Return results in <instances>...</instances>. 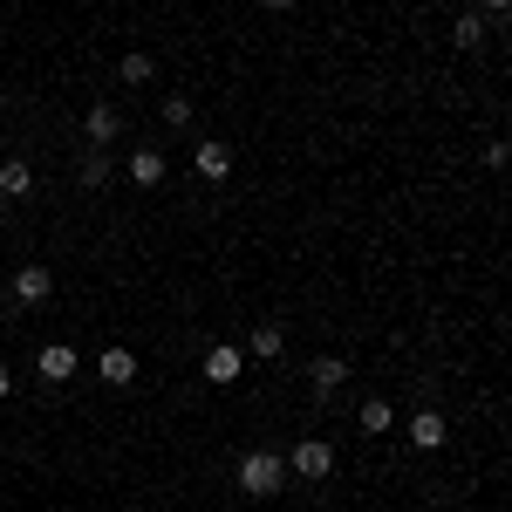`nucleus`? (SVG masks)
Segmentation results:
<instances>
[{
  "mask_svg": "<svg viewBox=\"0 0 512 512\" xmlns=\"http://www.w3.org/2000/svg\"><path fill=\"white\" fill-rule=\"evenodd\" d=\"M76 369H82V355L69 349V342H48V349L35 355V376H41V383H69Z\"/></svg>",
  "mask_w": 512,
  "mask_h": 512,
  "instance_id": "5",
  "label": "nucleus"
},
{
  "mask_svg": "<svg viewBox=\"0 0 512 512\" xmlns=\"http://www.w3.org/2000/svg\"><path fill=\"white\" fill-rule=\"evenodd\" d=\"M48 294H55V274H48V267H21V274H14V301H21V308H41V301H48Z\"/></svg>",
  "mask_w": 512,
  "mask_h": 512,
  "instance_id": "7",
  "label": "nucleus"
},
{
  "mask_svg": "<svg viewBox=\"0 0 512 512\" xmlns=\"http://www.w3.org/2000/svg\"><path fill=\"white\" fill-rule=\"evenodd\" d=\"M506 7H512V0H485V14H506Z\"/></svg>",
  "mask_w": 512,
  "mask_h": 512,
  "instance_id": "19",
  "label": "nucleus"
},
{
  "mask_svg": "<svg viewBox=\"0 0 512 512\" xmlns=\"http://www.w3.org/2000/svg\"><path fill=\"white\" fill-rule=\"evenodd\" d=\"M260 7H301V0H260Z\"/></svg>",
  "mask_w": 512,
  "mask_h": 512,
  "instance_id": "21",
  "label": "nucleus"
},
{
  "mask_svg": "<svg viewBox=\"0 0 512 512\" xmlns=\"http://www.w3.org/2000/svg\"><path fill=\"white\" fill-rule=\"evenodd\" d=\"M390 424H396V410L383 403V396H369V403H362V437H383Z\"/></svg>",
  "mask_w": 512,
  "mask_h": 512,
  "instance_id": "14",
  "label": "nucleus"
},
{
  "mask_svg": "<svg viewBox=\"0 0 512 512\" xmlns=\"http://www.w3.org/2000/svg\"><path fill=\"white\" fill-rule=\"evenodd\" d=\"M239 369H246V355H239L233 342H212V349H205V362H198V376H205V383H219V390H226V383H239Z\"/></svg>",
  "mask_w": 512,
  "mask_h": 512,
  "instance_id": "4",
  "label": "nucleus"
},
{
  "mask_svg": "<svg viewBox=\"0 0 512 512\" xmlns=\"http://www.w3.org/2000/svg\"><path fill=\"white\" fill-rule=\"evenodd\" d=\"M82 137H89V151H110L123 137V110L117 103H89V117H82Z\"/></svg>",
  "mask_w": 512,
  "mask_h": 512,
  "instance_id": "2",
  "label": "nucleus"
},
{
  "mask_svg": "<svg viewBox=\"0 0 512 512\" xmlns=\"http://www.w3.org/2000/svg\"><path fill=\"white\" fill-rule=\"evenodd\" d=\"M96 376H103L110 390H130V383H137V355L123 349V342H110V349L96 355Z\"/></svg>",
  "mask_w": 512,
  "mask_h": 512,
  "instance_id": "6",
  "label": "nucleus"
},
{
  "mask_svg": "<svg viewBox=\"0 0 512 512\" xmlns=\"http://www.w3.org/2000/svg\"><path fill=\"white\" fill-rule=\"evenodd\" d=\"M198 178H212V185L233 178V151L226 144H198Z\"/></svg>",
  "mask_w": 512,
  "mask_h": 512,
  "instance_id": "10",
  "label": "nucleus"
},
{
  "mask_svg": "<svg viewBox=\"0 0 512 512\" xmlns=\"http://www.w3.org/2000/svg\"><path fill=\"white\" fill-rule=\"evenodd\" d=\"M451 41H458V48H485V21H478V14H458Z\"/></svg>",
  "mask_w": 512,
  "mask_h": 512,
  "instance_id": "17",
  "label": "nucleus"
},
{
  "mask_svg": "<svg viewBox=\"0 0 512 512\" xmlns=\"http://www.w3.org/2000/svg\"><path fill=\"white\" fill-rule=\"evenodd\" d=\"M117 76L130 82V89H144V82L158 76V62H151V55H144V48H130V55H123V62H117Z\"/></svg>",
  "mask_w": 512,
  "mask_h": 512,
  "instance_id": "11",
  "label": "nucleus"
},
{
  "mask_svg": "<svg viewBox=\"0 0 512 512\" xmlns=\"http://www.w3.org/2000/svg\"><path fill=\"white\" fill-rule=\"evenodd\" d=\"M28 185H35V171H28L21 158L0 164V198H28Z\"/></svg>",
  "mask_w": 512,
  "mask_h": 512,
  "instance_id": "12",
  "label": "nucleus"
},
{
  "mask_svg": "<svg viewBox=\"0 0 512 512\" xmlns=\"http://www.w3.org/2000/svg\"><path fill=\"white\" fill-rule=\"evenodd\" d=\"M280 485H287V458H274V451H246L239 458V492L246 499H274Z\"/></svg>",
  "mask_w": 512,
  "mask_h": 512,
  "instance_id": "1",
  "label": "nucleus"
},
{
  "mask_svg": "<svg viewBox=\"0 0 512 512\" xmlns=\"http://www.w3.org/2000/svg\"><path fill=\"white\" fill-rule=\"evenodd\" d=\"M287 472H294V478H328V472H335V451H328L321 437H301V444L287 451Z\"/></svg>",
  "mask_w": 512,
  "mask_h": 512,
  "instance_id": "3",
  "label": "nucleus"
},
{
  "mask_svg": "<svg viewBox=\"0 0 512 512\" xmlns=\"http://www.w3.org/2000/svg\"><path fill=\"white\" fill-rule=\"evenodd\" d=\"M164 123L185 130V123H192V96H164Z\"/></svg>",
  "mask_w": 512,
  "mask_h": 512,
  "instance_id": "18",
  "label": "nucleus"
},
{
  "mask_svg": "<svg viewBox=\"0 0 512 512\" xmlns=\"http://www.w3.org/2000/svg\"><path fill=\"white\" fill-rule=\"evenodd\" d=\"M444 431H451V424H444L437 410H417V417H410V444H417V451H437Z\"/></svg>",
  "mask_w": 512,
  "mask_h": 512,
  "instance_id": "8",
  "label": "nucleus"
},
{
  "mask_svg": "<svg viewBox=\"0 0 512 512\" xmlns=\"http://www.w3.org/2000/svg\"><path fill=\"white\" fill-rule=\"evenodd\" d=\"M76 178L89 185V192H103V185H110V158H103V151H89V158L76 164Z\"/></svg>",
  "mask_w": 512,
  "mask_h": 512,
  "instance_id": "16",
  "label": "nucleus"
},
{
  "mask_svg": "<svg viewBox=\"0 0 512 512\" xmlns=\"http://www.w3.org/2000/svg\"><path fill=\"white\" fill-rule=\"evenodd\" d=\"M308 376H315L321 396H335L342 383H349V362H342V355H315V369H308Z\"/></svg>",
  "mask_w": 512,
  "mask_h": 512,
  "instance_id": "9",
  "label": "nucleus"
},
{
  "mask_svg": "<svg viewBox=\"0 0 512 512\" xmlns=\"http://www.w3.org/2000/svg\"><path fill=\"white\" fill-rule=\"evenodd\" d=\"M130 178H137L144 192H151V185H164V158H158V151H137V158H130Z\"/></svg>",
  "mask_w": 512,
  "mask_h": 512,
  "instance_id": "15",
  "label": "nucleus"
},
{
  "mask_svg": "<svg viewBox=\"0 0 512 512\" xmlns=\"http://www.w3.org/2000/svg\"><path fill=\"white\" fill-rule=\"evenodd\" d=\"M280 349H287V328H280V321H260V328H253V355H260V362H274Z\"/></svg>",
  "mask_w": 512,
  "mask_h": 512,
  "instance_id": "13",
  "label": "nucleus"
},
{
  "mask_svg": "<svg viewBox=\"0 0 512 512\" xmlns=\"http://www.w3.org/2000/svg\"><path fill=\"white\" fill-rule=\"evenodd\" d=\"M7 390H14V376H7V362H0V396H7Z\"/></svg>",
  "mask_w": 512,
  "mask_h": 512,
  "instance_id": "20",
  "label": "nucleus"
}]
</instances>
